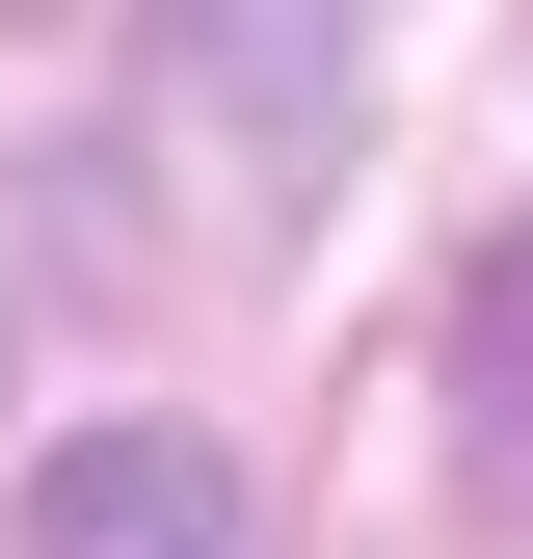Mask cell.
<instances>
[{"mask_svg":"<svg viewBox=\"0 0 533 559\" xmlns=\"http://www.w3.org/2000/svg\"><path fill=\"white\" fill-rule=\"evenodd\" d=\"M27 559H240V453H214V427H81V453H27Z\"/></svg>","mask_w":533,"mask_h":559,"instance_id":"obj_1","label":"cell"},{"mask_svg":"<svg viewBox=\"0 0 533 559\" xmlns=\"http://www.w3.org/2000/svg\"><path fill=\"white\" fill-rule=\"evenodd\" d=\"M161 53H187V107H214L240 160H320V133H347L374 0H161Z\"/></svg>","mask_w":533,"mask_h":559,"instance_id":"obj_2","label":"cell"},{"mask_svg":"<svg viewBox=\"0 0 533 559\" xmlns=\"http://www.w3.org/2000/svg\"><path fill=\"white\" fill-rule=\"evenodd\" d=\"M453 507H533V240L481 266V346H453Z\"/></svg>","mask_w":533,"mask_h":559,"instance_id":"obj_3","label":"cell"},{"mask_svg":"<svg viewBox=\"0 0 533 559\" xmlns=\"http://www.w3.org/2000/svg\"><path fill=\"white\" fill-rule=\"evenodd\" d=\"M0 27H54V0H0Z\"/></svg>","mask_w":533,"mask_h":559,"instance_id":"obj_4","label":"cell"}]
</instances>
